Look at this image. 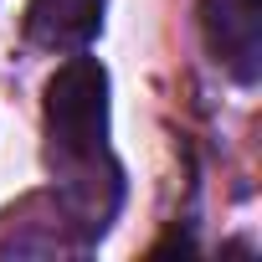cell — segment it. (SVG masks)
<instances>
[{
    "label": "cell",
    "instance_id": "obj_1",
    "mask_svg": "<svg viewBox=\"0 0 262 262\" xmlns=\"http://www.w3.org/2000/svg\"><path fill=\"white\" fill-rule=\"evenodd\" d=\"M47 134H52V160L62 165V180H67V211L77 216V226L88 236H98L113 216V195H98L103 190H118V175H103L98 170H113L108 160V72L103 62L93 57H72L52 72L47 82Z\"/></svg>",
    "mask_w": 262,
    "mask_h": 262
},
{
    "label": "cell",
    "instance_id": "obj_2",
    "mask_svg": "<svg viewBox=\"0 0 262 262\" xmlns=\"http://www.w3.org/2000/svg\"><path fill=\"white\" fill-rule=\"evenodd\" d=\"M201 31L211 57L236 77L257 82L262 72V21H257V0H201Z\"/></svg>",
    "mask_w": 262,
    "mask_h": 262
},
{
    "label": "cell",
    "instance_id": "obj_3",
    "mask_svg": "<svg viewBox=\"0 0 262 262\" xmlns=\"http://www.w3.org/2000/svg\"><path fill=\"white\" fill-rule=\"evenodd\" d=\"M103 26V0H26V41L41 52H82Z\"/></svg>",
    "mask_w": 262,
    "mask_h": 262
}]
</instances>
